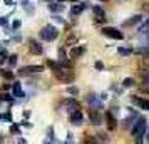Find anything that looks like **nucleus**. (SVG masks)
Listing matches in <instances>:
<instances>
[{"label":"nucleus","mask_w":149,"mask_h":144,"mask_svg":"<svg viewBox=\"0 0 149 144\" xmlns=\"http://www.w3.org/2000/svg\"><path fill=\"white\" fill-rule=\"evenodd\" d=\"M144 132H146V119L144 117H137V121L132 124V127H131V134L132 137H137V139H141L144 136Z\"/></svg>","instance_id":"1"},{"label":"nucleus","mask_w":149,"mask_h":144,"mask_svg":"<svg viewBox=\"0 0 149 144\" xmlns=\"http://www.w3.org/2000/svg\"><path fill=\"white\" fill-rule=\"evenodd\" d=\"M54 76L61 81V82H65V84H70L72 81H74V74L70 72V70H67V67H59L54 70Z\"/></svg>","instance_id":"2"},{"label":"nucleus","mask_w":149,"mask_h":144,"mask_svg":"<svg viewBox=\"0 0 149 144\" xmlns=\"http://www.w3.org/2000/svg\"><path fill=\"white\" fill-rule=\"evenodd\" d=\"M40 37L44 39V40H47V42L55 40V39L59 37V30H57L54 25H45V27L40 30Z\"/></svg>","instance_id":"3"},{"label":"nucleus","mask_w":149,"mask_h":144,"mask_svg":"<svg viewBox=\"0 0 149 144\" xmlns=\"http://www.w3.org/2000/svg\"><path fill=\"white\" fill-rule=\"evenodd\" d=\"M101 32H102V35L111 37V39H116V40H122V39H124V34L116 27H104Z\"/></svg>","instance_id":"4"},{"label":"nucleus","mask_w":149,"mask_h":144,"mask_svg":"<svg viewBox=\"0 0 149 144\" xmlns=\"http://www.w3.org/2000/svg\"><path fill=\"white\" fill-rule=\"evenodd\" d=\"M44 70V65H25L19 70L20 76H25V74H35V72H42Z\"/></svg>","instance_id":"5"},{"label":"nucleus","mask_w":149,"mask_h":144,"mask_svg":"<svg viewBox=\"0 0 149 144\" xmlns=\"http://www.w3.org/2000/svg\"><path fill=\"white\" fill-rule=\"evenodd\" d=\"M89 119H91V122L95 124V126L102 124V116H101V112H99V109H91L89 111Z\"/></svg>","instance_id":"6"},{"label":"nucleus","mask_w":149,"mask_h":144,"mask_svg":"<svg viewBox=\"0 0 149 144\" xmlns=\"http://www.w3.org/2000/svg\"><path fill=\"white\" fill-rule=\"evenodd\" d=\"M69 119H70V124H74V126H81V124H82V119H84L81 109H77V111H74V112H70Z\"/></svg>","instance_id":"7"},{"label":"nucleus","mask_w":149,"mask_h":144,"mask_svg":"<svg viewBox=\"0 0 149 144\" xmlns=\"http://www.w3.org/2000/svg\"><path fill=\"white\" fill-rule=\"evenodd\" d=\"M29 49H30V52H32V54H35V55H40L42 52H44L42 45L37 40H34V39H30V40H29Z\"/></svg>","instance_id":"8"},{"label":"nucleus","mask_w":149,"mask_h":144,"mask_svg":"<svg viewBox=\"0 0 149 144\" xmlns=\"http://www.w3.org/2000/svg\"><path fill=\"white\" fill-rule=\"evenodd\" d=\"M92 14L95 17V22H106V14H104V8L102 7H99V5L92 7Z\"/></svg>","instance_id":"9"},{"label":"nucleus","mask_w":149,"mask_h":144,"mask_svg":"<svg viewBox=\"0 0 149 144\" xmlns=\"http://www.w3.org/2000/svg\"><path fill=\"white\" fill-rule=\"evenodd\" d=\"M106 121H107V129L109 131H116V127H117V121H116L114 114H112L111 111L106 112Z\"/></svg>","instance_id":"10"},{"label":"nucleus","mask_w":149,"mask_h":144,"mask_svg":"<svg viewBox=\"0 0 149 144\" xmlns=\"http://www.w3.org/2000/svg\"><path fill=\"white\" fill-rule=\"evenodd\" d=\"M65 107H67L69 114L74 112V111H77V109H81V106H79V102H77L75 99H69L67 102H65Z\"/></svg>","instance_id":"11"},{"label":"nucleus","mask_w":149,"mask_h":144,"mask_svg":"<svg viewBox=\"0 0 149 144\" xmlns=\"http://www.w3.org/2000/svg\"><path fill=\"white\" fill-rule=\"evenodd\" d=\"M82 54H84V49H82V47H72L69 55H70V59H79Z\"/></svg>","instance_id":"12"},{"label":"nucleus","mask_w":149,"mask_h":144,"mask_svg":"<svg viewBox=\"0 0 149 144\" xmlns=\"http://www.w3.org/2000/svg\"><path fill=\"white\" fill-rule=\"evenodd\" d=\"M141 20H142V17H141V15H134V17H131L129 20L124 22L122 25H124V27H129V25H136V24H139Z\"/></svg>","instance_id":"13"},{"label":"nucleus","mask_w":149,"mask_h":144,"mask_svg":"<svg viewBox=\"0 0 149 144\" xmlns=\"http://www.w3.org/2000/svg\"><path fill=\"white\" fill-rule=\"evenodd\" d=\"M12 90H14V96L15 97H25V94H24V90H22V87H20V84H19V82H14Z\"/></svg>","instance_id":"14"},{"label":"nucleus","mask_w":149,"mask_h":144,"mask_svg":"<svg viewBox=\"0 0 149 144\" xmlns=\"http://www.w3.org/2000/svg\"><path fill=\"white\" fill-rule=\"evenodd\" d=\"M84 8H86V5H74V7L70 8V15L75 17V15L82 14V10H84Z\"/></svg>","instance_id":"15"},{"label":"nucleus","mask_w":149,"mask_h":144,"mask_svg":"<svg viewBox=\"0 0 149 144\" xmlns=\"http://www.w3.org/2000/svg\"><path fill=\"white\" fill-rule=\"evenodd\" d=\"M117 54L121 55V57H127V55L134 54V50H132V49H124V47H119V49H117Z\"/></svg>","instance_id":"16"},{"label":"nucleus","mask_w":149,"mask_h":144,"mask_svg":"<svg viewBox=\"0 0 149 144\" xmlns=\"http://www.w3.org/2000/svg\"><path fill=\"white\" fill-rule=\"evenodd\" d=\"M49 10H50V12H61V10H64V5H59V3H49Z\"/></svg>","instance_id":"17"},{"label":"nucleus","mask_w":149,"mask_h":144,"mask_svg":"<svg viewBox=\"0 0 149 144\" xmlns=\"http://www.w3.org/2000/svg\"><path fill=\"white\" fill-rule=\"evenodd\" d=\"M0 74L5 81H14V72H10V70H2Z\"/></svg>","instance_id":"18"},{"label":"nucleus","mask_w":149,"mask_h":144,"mask_svg":"<svg viewBox=\"0 0 149 144\" xmlns=\"http://www.w3.org/2000/svg\"><path fill=\"white\" fill-rule=\"evenodd\" d=\"M137 106H139L141 109H144V111H149V101H146V99H141V97H139Z\"/></svg>","instance_id":"19"},{"label":"nucleus","mask_w":149,"mask_h":144,"mask_svg":"<svg viewBox=\"0 0 149 144\" xmlns=\"http://www.w3.org/2000/svg\"><path fill=\"white\" fill-rule=\"evenodd\" d=\"M134 117H136V114L134 116H131V117H127V119H126V121H122V127H124V129H127L129 126H131V122H132V121H134Z\"/></svg>","instance_id":"20"},{"label":"nucleus","mask_w":149,"mask_h":144,"mask_svg":"<svg viewBox=\"0 0 149 144\" xmlns=\"http://www.w3.org/2000/svg\"><path fill=\"white\" fill-rule=\"evenodd\" d=\"M122 86H124V87H132V86H134V79H132V77H126L124 82H122Z\"/></svg>","instance_id":"21"},{"label":"nucleus","mask_w":149,"mask_h":144,"mask_svg":"<svg viewBox=\"0 0 149 144\" xmlns=\"http://www.w3.org/2000/svg\"><path fill=\"white\" fill-rule=\"evenodd\" d=\"M139 32H141V34H146V32H149V20L144 22L141 27H139Z\"/></svg>","instance_id":"22"},{"label":"nucleus","mask_w":149,"mask_h":144,"mask_svg":"<svg viewBox=\"0 0 149 144\" xmlns=\"http://www.w3.org/2000/svg\"><path fill=\"white\" fill-rule=\"evenodd\" d=\"M144 90H148L149 92V70L144 74Z\"/></svg>","instance_id":"23"},{"label":"nucleus","mask_w":149,"mask_h":144,"mask_svg":"<svg viewBox=\"0 0 149 144\" xmlns=\"http://www.w3.org/2000/svg\"><path fill=\"white\" fill-rule=\"evenodd\" d=\"M15 64H17V55L12 54L10 57H8V65H10V67H14Z\"/></svg>","instance_id":"24"},{"label":"nucleus","mask_w":149,"mask_h":144,"mask_svg":"<svg viewBox=\"0 0 149 144\" xmlns=\"http://www.w3.org/2000/svg\"><path fill=\"white\" fill-rule=\"evenodd\" d=\"M74 42H77V37H75V35H69L67 40H65V44H67V45H72Z\"/></svg>","instance_id":"25"},{"label":"nucleus","mask_w":149,"mask_h":144,"mask_svg":"<svg viewBox=\"0 0 149 144\" xmlns=\"http://www.w3.org/2000/svg\"><path fill=\"white\" fill-rule=\"evenodd\" d=\"M67 92L69 94H72V96H77V94H79V89L72 86V87H67Z\"/></svg>","instance_id":"26"},{"label":"nucleus","mask_w":149,"mask_h":144,"mask_svg":"<svg viewBox=\"0 0 149 144\" xmlns=\"http://www.w3.org/2000/svg\"><path fill=\"white\" fill-rule=\"evenodd\" d=\"M20 25H22L20 20H14V24H12V29H14V30H17V29H20Z\"/></svg>","instance_id":"27"},{"label":"nucleus","mask_w":149,"mask_h":144,"mask_svg":"<svg viewBox=\"0 0 149 144\" xmlns=\"http://www.w3.org/2000/svg\"><path fill=\"white\" fill-rule=\"evenodd\" d=\"M59 59H65V50H64V49L59 50Z\"/></svg>","instance_id":"28"},{"label":"nucleus","mask_w":149,"mask_h":144,"mask_svg":"<svg viewBox=\"0 0 149 144\" xmlns=\"http://www.w3.org/2000/svg\"><path fill=\"white\" fill-rule=\"evenodd\" d=\"M95 69H97V70H102V69H104V64H102V62H95Z\"/></svg>","instance_id":"29"},{"label":"nucleus","mask_w":149,"mask_h":144,"mask_svg":"<svg viewBox=\"0 0 149 144\" xmlns=\"http://www.w3.org/2000/svg\"><path fill=\"white\" fill-rule=\"evenodd\" d=\"M142 12L149 14V3H144V5H142Z\"/></svg>","instance_id":"30"},{"label":"nucleus","mask_w":149,"mask_h":144,"mask_svg":"<svg viewBox=\"0 0 149 144\" xmlns=\"http://www.w3.org/2000/svg\"><path fill=\"white\" fill-rule=\"evenodd\" d=\"M10 131H12V132H19V127H17V126H12V129Z\"/></svg>","instance_id":"31"},{"label":"nucleus","mask_w":149,"mask_h":144,"mask_svg":"<svg viewBox=\"0 0 149 144\" xmlns=\"http://www.w3.org/2000/svg\"><path fill=\"white\" fill-rule=\"evenodd\" d=\"M2 99H3V101H10V96H7V94H5V96H2Z\"/></svg>","instance_id":"32"},{"label":"nucleus","mask_w":149,"mask_h":144,"mask_svg":"<svg viewBox=\"0 0 149 144\" xmlns=\"http://www.w3.org/2000/svg\"><path fill=\"white\" fill-rule=\"evenodd\" d=\"M0 24H2V25H5V24H7V19H0Z\"/></svg>","instance_id":"33"},{"label":"nucleus","mask_w":149,"mask_h":144,"mask_svg":"<svg viewBox=\"0 0 149 144\" xmlns=\"http://www.w3.org/2000/svg\"><path fill=\"white\" fill-rule=\"evenodd\" d=\"M12 3V0H5V5H10Z\"/></svg>","instance_id":"34"},{"label":"nucleus","mask_w":149,"mask_h":144,"mask_svg":"<svg viewBox=\"0 0 149 144\" xmlns=\"http://www.w3.org/2000/svg\"><path fill=\"white\" fill-rule=\"evenodd\" d=\"M148 141H149V132H148Z\"/></svg>","instance_id":"35"},{"label":"nucleus","mask_w":149,"mask_h":144,"mask_svg":"<svg viewBox=\"0 0 149 144\" xmlns=\"http://www.w3.org/2000/svg\"><path fill=\"white\" fill-rule=\"evenodd\" d=\"M70 2H77V0H70Z\"/></svg>","instance_id":"36"},{"label":"nucleus","mask_w":149,"mask_h":144,"mask_svg":"<svg viewBox=\"0 0 149 144\" xmlns=\"http://www.w3.org/2000/svg\"><path fill=\"white\" fill-rule=\"evenodd\" d=\"M59 2H64V0H59Z\"/></svg>","instance_id":"37"},{"label":"nucleus","mask_w":149,"mask_h":144,"mask_svg":"<svg viewBox=\"0 0 149 144\" xmlns=\"http://www.w3.org/2000/svg\"><path fill=\"white\" fill-rule=\"evenodd\" d=\"M148 67H149V62H148Z\"/></svg>","instance_id":"38"},{"label":"nucleus","mask_w":149,"mask_h":144,"mask_svg":"<svg viewBox=\"0 0 149 144\" xmlns=\"http://www.w3.org/2000/svg\"><path fill=\"white\" fill-rule=\"evenodd\" d=\"M47 2H50V0H47Z\"/></svg>","instance_id":"39"}]
</instances>
